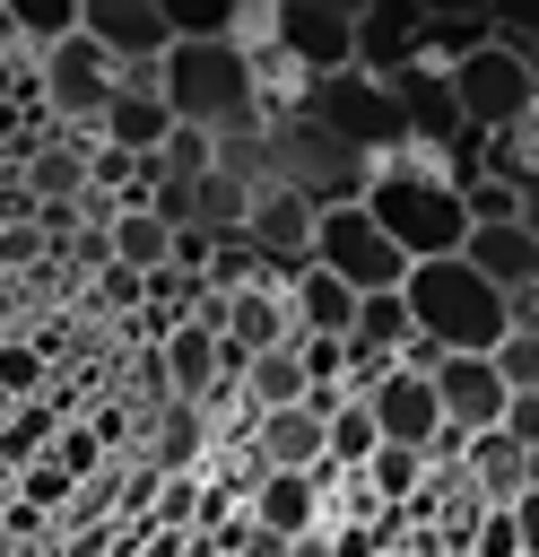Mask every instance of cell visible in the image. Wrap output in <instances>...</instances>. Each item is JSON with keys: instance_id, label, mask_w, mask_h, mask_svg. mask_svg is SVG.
<instances>
[{"instance_id": "6da1fadb", "label": "cell", "mask_w": 539, "mask_h": 557, "mask_svg": "<svg viewBox=\"0 0 539 557\" xmlns=\"http://www.w3.org/2000/svg\"><path fill=\"white\" fill-rule=\"evenodd\" d=\"M356 209L400 244V261H443V252H461V235H469V209H461L452 157H443V148H417V139L391 148V157H374Z\"/></svg>"}, {"instance_id": "7a4b0ae2", "label": "cell", "mask_w": 539, "mask_h": 557, "mask_svg": "<svg viewBox=\"0 0 539 557\" xmlns=\"http://www.w3.org/2000/svg\"><path fill=\"white\" fill-rule=\"evenodd\" d=\"M400 305H409L417 339H435L443 357H487V348L504 339V296H496L461 252H443V261H409Z\"/></svg>"}, {"instance_id": "3957f363", "label": "cell", "mask_w": 539, "mask_h": 557, "mask_svg": "<svg viewBox=\"0 0 539 557\" xmlns=\"http://www.w3.org/2000/svg\"><path fill=\"white\" fill-rule=\"evenodd\" d=\"M261 157H270V183H287L304 209H348V200H365V157L356 148H339L313 113H296V122H270L261 131Z\"/></svg>"}, {"instance_id": "277c9868", "label": "cell", "mask_w": 539, "mask_h": 557, "mask_svg": "<svg viewBox=\"0 0 539 557\" xmlns=\"http://www.w3.org/2000/svg\"><path fill=\"white\" fill-rule=\"evenodd\" d=\"M304 113L339 139V148H356L365 165L374 157H391V148H409V122H400V96L383 87V78H365V70H339V78H313V96H304Z\"/></svg>"}, {"instance_id": "5b68a950", "label": "cell", "mask_w": 539, "mask_h": 557, "mask_svg": "<svg viewBox=\"0 0 539 557\" xmlns=\"http://www.w3.org/2000/svg\"><path fill=\"white\" fill-rule=\"evenodd\" d=\"M313 270H330L348 296H391L400 278H409V261H400V244L348 200V209H313Z\"/></svg>"}, {"instance_id": "8992f818", "label": "cell", "mask_w": 539, "mask_h": 557, "mask_svg": "<svg viewBox=\"0 0 539 557\" xmlns=\"http://www.w3.org/2000/svg\"><path fill=\"white\" fill-rule=\"evenodd\" d=\"M35 104H43L61 131H96V122H104V104H113V61H104L87 35H70V44L35 52Z\"/></svg>"}, {"instance_id": "52a82bcc", "label": "cell", "mask_w": 539, "mask_h": 557, "mask_svg": "<svg viewBox=\"0 0 539 557\" xmlns=\"http://www.w3.org/2000/svg\"><path fill=\"white\" fill-rule=\"evenodd\" d=\"M278 52L304 78L356 70V0H278Z\"/></svg>"}, {"instance_id": "ba28073f", "label": "cell", "mask_w": 539, "mask_h": 557, "mask_svg": "<svg viewBox=\"0 0 539 557\" xmlns=\"http://www.w3.org/2000/svg\"><path fill=\"white\" fill-rule=\"evenodd\" d=\"M452 78V113H461V131H513L522 122V104H530V70L504 52V44H487V52H469L461 70H443Z\"/></svg>"}, {"instance_id": "9c48e42d", "label": "cell", "mask_w": 539, "mask_h": 557, "mask_svg": "<svg viewBox=\"0 0 539 557\" xmlns=\"http://www.w3.org/2000/svg\"><path fill=\"white\" fill-rule=\"evenodd\" d=\"M78 35H87L113 70H156V61L174 52L156 0H78Z\"/></svg>"}, {"instance_id": "30bf717a", "label": "cell", "mask_w": 539, "mask_h": 557, "mask_svg": "<svg viewBox=\"0 0 539 557\" xmlns=\"http://www.w3.org/2000/svg\"><path fill=\"white\" fill-rule=\"evenodd\" d=\"M174 131L165 96H156V70H113V104L96 122V148H122V157H156Z\"/></svg>"}, {"instance_id": "8fae6325", "label": "cell", "mask_w": 539, "mask_h": 557, "mask_svg": "<svg viewBox=\"0 0 539 557\" xmlns=\"http://www.w3.org/2000/svg\"><path fill=\"white\" fill-rule=\"evenodd\" d=\"M243 244H252L270 270H287V278H296V270L313 261V209H304L287 183H261V191H252V209H243Z\"/></svg>"}, {"instance_id": "7c38bea8", "label": "cell", "mask_w": 539, "mask_h": 557, "mask_svg": "<svg viewBox=\"0 0 539 557\" xmlns=\"http://www.w3.org/2000/svg\"><path fill=\"white\" fill-rule=\"evenodd\" d=\"M417 17H426V0H356V70L400 78L417 61Z\"/></svg>"}, {"instance_id": "4fadbf2b", "label": "cell", "mask_w": 539, "mask_h": 557, "mask_svg": "<svg viewBox=\"0 0 539 557\" xmlns=\"http://www.w3.org/2000/svg\"><path fill=\"white\" fill-rule=\"evenodd\" d=\"M365 418H374V435H383V444H409V453H426V444H435V426H443L435 383H426V374H400V366L365 392Z\"/></svg>"}, {"instance_id": "5bb4252c", "label": "cell", "mask_w": 539, "mask_h": 557, "mask_svg": "<svg viewBox=\"0 0 539 557\" xmlns=\"http://www.w3.org/2000/svg\"><path fill=\"white\" fill-rule=\"evenodd\" d=\"M426 383H435L443 426H461V435H487V426L504 418V383H496V366H487V357H443Z\"/></svg>"}, {"instance_id": "9a60e30c", "label": "cell", "mask_w": 539, "mask_h": 557, "mask_svg": "<svg viewBox=\"0 0 539 557\" xmlns=\"http://www.w3.org/2000/svg\"><path fill=\"white\" fill-rule=\"evenodd\" d=\"M391 96H400V122H409V139L417 148H452L461 139V113H452V78L443 70H426V61H409L400 78H383Z\"/></svg>"}, {"instance_id": "2e32d148", "label": "cell", "mask_w": 539, "mask_h": 557, "mask_svg": "<svg viewBox=\"0 0 539 557\" xmlns=\"http://www.w3.org/2000/svg\"><path fill=\"white\" fill-rule=\"evenodd\" d=\"M461 261L496 287V296H513V287H539V244L522 235V218L513 226H469L461 235Z\"/></svg>"}, {"instance_id": "e0dca14e", "label": "cell", "mask_w": 539, "mask_h": 557, "mask_svg": "<svg viewBox=\"0 0 539 557\" xmlns=\"http://www.w3.org/2000/svg\"><path fill=\"white\" fill-rule=\"evenodd\" d=\"M243 513H252V531H270L278 548L304 540V531H313V470H261V479L243 487Z\"/></svg>"}, {"instance_id": "ac0fdd59", "label": "cell", "mask_w": 539, "mask_h": 557, "mask_svg": "<svg viewBox=\"0 0 539 557\" xmlns=\"http://www.w3.org/2000/svg\"><path fill=\"white\" fill-rule=\"evenodd\" d=\"M148 357H156V374H165V400H200V392L217 383V331H200V322H174Z\"/></svg>"}, {"instance_id": "d6986e66", "label": "cell", "mask_w": 539, "mask_h": 557, "mask_svg": "<svg viewBox=\"0 0 539 557\" xmlns=\"http://www.w3.org/2000/svg\"><path fill=\"white\" fill-rule=\"evenodd\" d=\"M156 479H191V470H209V418L191 409V400H156V444L139 453Z\"/></svg>"}, {"instance_id": "ffe728a7", "label": "cell", "mask_w": 539, "mask_h": 557, "mask_svg": "<svg viewBox=\"0 0 539 557\" xmlns=\"http://www.w3.org/2000/svg\"><path fill=\"white\" fill-rule=\"evenodd\" d=\"M252 453H261V470H313L322 461V418L296 400V409H261L252 418Z\"/></svg>"}, {"instance_id": "44dd1931", "label": "cell", "mask_w": 539, "mask_h": 557, "mask_svg": "<svg viewBox=\"0 0 539 557\" xmlns=\"http://www.w3.org/2000/svg\"><path fill=\"white\" fill-rule=\"evenodd\" d=\"M461 479H469L487 505H513V496L530 487V453H522L504 426H487V435H469V453H461Z\"/></svg>"}, {"instance_id": "7402d4cb", "label": "cell", "mask_w": 539, "mask_h": 557, "mask_svg": "<svg viewBox=\"0 0 539 557\" xmlns=\"http://www.w3.org/2000/svg\"><path fill=\"white\" fill-rule=\"evenodd\" d=\"M26 191H35V209L87 200V148L78 139H35L26 148Z\"/></svg>"}, {"instance_id": "603a6c76", "label": "cell", "mask_w": 539, "mask_h": 557, "mask_svg": "<svg viewBox=\"0 0 539 557\" xmlns=\"http://www.w3.org/2000/svg\"><path fill=\"white\" fill-rule=\"evenodd\" d=\"M52 435H61V400H17V409L0 418V470L17 479L26 461H43Z\"/></svg>"}, {"instance_id": "cb8c5ba5", "label": "cell", "mask_w": 539, "mask_h": 557, "mask_svg": "<svg viewBox=\"0 0 539 557\" xmlns=\"http://www.w3.org/2000/svg\"><path fill=\"white\" fill-rule=\"evenodd\" d=\"M104 235H113V261H122V270H139V278H148V270H165V252H174V226H165V218H148V209H113V226H104Z\"/></svg>"}, {"instance_id": "d4e9b609", "label": "cell", "mask_w": 539, "mask_h": 557, "mask_svg": "<svg viewBox=\"0 0 539 557\" xmlns=\"http://www.w3.org/2000/svg\"><path fill=\"white\" fill-rule=\"evenodd\" d=\"M417 339V322H409V305H400V287L391 296H356V322H348V348H374V357H400Z\"/></svg>"}, {"instance_id": "484cf974", "label": "cell", "mask_w": 539, "mask_h": 557, "mask_svg": "<svg viewBox=\"0 0 539 557\" xmlns=\"http://www.w3.org/2000/svg\"><path fill=\"white\" fill-rule=\"evenodd\" d=\"M243 400H252V418H261V409H296V400H304V357H296V339L243 366Z\"/></svg>"}, {"instance_id": "4316f807", "label": "cell", "mask_w": 539, "mask_h": 557, "mask_svg": "<svg viewBox=\"0 0 539 557\" xmlns=\"http://www.w3.org/2000/svg\"><path fill=\"white\" fill-rule=\"evenodd\" d=\"M9 26H17L26 52H52V44L78 35V0H9Z\"/></svg>"}, {"instance_id": "83f0119b", "label": "cell", "mask_w": 539, "mask_h": 557, "mask_svg": "<svg viewBox=\"0 0 539 557\" xmlns=\"http://www.w3.org/2000/svg\"><path fill=\"white\" fill-rule=\"evenodd\" d=\"M243 209H252L243 183H226V174H200L191 183V226L200 235H243Z\"/></svg>"}, {"instance_id": "f1b7e54d", "label": "cell", "mask_w": 539, "mask_h": 557, "mask_svg": "<svg viewBox=\"0 0 539 557\" xmlns=\"http://www.w3.org/2000/svg\"><path fill=\"white\" fill-rule=\"evenodd\" d=\"M417 479H426V453H409V444H374L365 487H374L383 505H409V496H417Z\"/></svg>"}, {"instance_id": "f546056e", "label": "cell", "mask_w": 539, "mask_h": 557, "mask_svg": "<svg viewBox=\"0 0 539 557\" xmlns=\"http://www.w3.org/2000/svg\"><path fill=\"white\" fill-rule=\"evenodd\" d=\"M487 366H496L504 400H513V392H539V331H504V339L487 348Z\"/></svg>"}, {"instance_id": "4dcf8cb0", "label": "cell", "mask_w": 539, "mask_h": 557, "mask_svg": "<svg viewBox=\"0 0 539 557\" xmlns=\"http://www.w3.org/2000/svg\"><path fill=\"white\" fill-rule=\"evenodd\" d=\"M0 392H9V400H43V392H52V366H43L26 339H0Z\"/></svg>"}, {"instance_id": "1f68e13d", "label": "cell", "mask_w": 539, "mask_h": 557, "mask_svg": "<svg viewBox=\"0 0 539 557\" xmlns=\"http://www.w3.org/2000/svg\"><path fill=\"white\" fill-rule=\"evenodd\" d=\"M96 305L130 322V313L148 305V278H139V270H122V261H104V270H96Z\"/></svg>"}, {"instance_id": "d6a6232c", "label": "cell", "mask_w": 539, "mask_h": 557, "mask_svg": "<svg viewBox=\"0 0 539 557\" xmlns=\"http://www.w3.org/2000/svg\"><path fill=\"white\" fill-rule=\"evenodd\" d=\"M35 261H52L43 235H35V218H0V270H35Z\"/></svg>"}, {"instance_id": "836d02e7", "label": "cell", "mask_w": 539, "mask_h": 557, "mask_svg": "<svg viewBox=\"0 0 539 557\" xmlns=\"http://www.w3.org/2000/svg\"><path fill=\"white\" fill-rule=\"evenodd\" d=\"M296 357H304V392L348 374V339H296Z\"/></svg>"}, {"instance_id": "e575fe53", "label": "cell", "mask_w": 539, "mask_h": 557, "mask_svg": "<svg viewBox=\"0 0 539 557\" xmlns=\"http://www.w3.org/2000/svg\"><path fill=\"white\" fill-rule=\"evenodd\" d=\"M61 252H70V270H87V278H96V270H104V261H113V235H104V226H96V218H87V226H78V235H70V244H61Z\"/></svg>"}, {"instance_id": "d590c367", "label": "cell", "mask_w": 539, "mask_h": 557, "mask_svg": "<svg viewBox=\"0 0 539 557\" xmlns=\"http://www.w3.org/2000/svg\"><path fill=\"white\" fill-rule=\"evenodd\" d=\"M496 426H504V435H513V444H522V453H539V392H513V400H504V418H496Z\"/></svg>"}, {"instance_id": "8d00e7d4", "label": "cell", "mask_w": 539, "mask_h": 557, "mask_svg": "<svg viewBox=\"0 0 539 557\" xmlns=\"http://www.w3.org/2000/svg\"><path fill=\"white\" fill-rule=\"evenodd\" d=\"M165 270L200 278V270H209V235H200V226H174V252H165Z\"/></svg>"}, {"instance_id": "74e56055", "label": "cell", "mask_w": 539, "mask_h": 557, "mask_svg": "<svg viewBox=\"0 0 539 557\" xmlns=\"http://www.w3.org/2000/svg\"><path fill=\"white\" fill-rule=\"evenodd\" d=\"M365 531H374V557H383V548H400V540H409V513H400V505H374V522H365Z\"/></svg>"}, {"instance_id": "f35d334b", "label": "cell", "mask_w": 539, "mask_h": 557, "mask_svg": "<svg viewBox=\"0 0 539 557\" xmlns=\"http://www.w3.org/2000/svg\"><path fill=\"white\" fill-rule=\"evenodd\" d=\"M513 531H522V557H539V487L513 496Z\"/></svg>"}, {"instance_id": "ab89813d", "label": "cell", "mask_w": 539, "mask_h": 557, "mask_svg": "<svg viewBox=\"0 0 539 557\" xmlns=\"http://www.w3.org/2000/svg\"><path fill=\"white\" fill-rule=\"evenodd\" d=\"M522 235L539 244V183H522Z\"/></svg>"}, {"instance_id": "60d3db41", "label": "cell", "mask_w": 539, "mask_h": 557, "mask_svg": "<svg viewBox=\"0 0 539 557\" xmlns=\"http://www.w3.org/2000/svg\"><path fill=\"white\" fill-rule=\"evenodd\" d=\"M287 557H330V540H322V531H304V540H287Z\"/></svg>"}, {"instance_id": "b9f144b4", "label": "cell", "mask_w": 539, "mask_h": 557, "mask_svg": "<svg viewBox=\"0 0 539 557\" xmlns=\"http://www.w3.org/2000/svg\"><path fill=\"white\" fill-rule=\"evenodd\" d=\"M383 557H409V548H383Z\"/></svg>"}, {"instance_id": "7bdbcfd3", "label": "cell", "mask_w": 539, "mask_h": 557, "mask_svg": "<svg viewBox=\"0 0 539 557\" xmlns=\"http://www.w3.org/2000/svg\"><path fill=\"white\" fill-rule=\"evenodd\" d=\"M35 557H61V548H35Z\"/></svg>"}]
</instances>
